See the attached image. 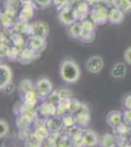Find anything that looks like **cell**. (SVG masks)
I'll list each match as a JSON object with an SVG mask.
<instances>
[{"label":"cell","mask_w":131,"mask_h":147,"mask_svg":"<svg viewBox=\"0 0 131 147\" xmlns=\"http://www.w3.org/2000/svg\"><path fill=\"white\" fill-rule=\"evenodd\" d=\"M60 76L64 82L75 84L80 78V69L73 60L67 59L60 65Z\"/></svg>","instance_id":"cell-1"},{"label":"cell","mask_w":131,"mask_h":147,"mask_svg":"<svg viewBox=\"0 0 131 147\" xmlns=\"http://www.w3.org/2000/svg\"><path fill=\"white\" fill-rule=\"evenodd\" d=\"M59 21H60L62 25L68 26V27L77 22L78 19L75 8H73L71 5H69L64 9H62L60 13H59Z\"/></svg>","instance_id":"cell-2"},{"label":"cell","mask_w":131,"mask_h":147,"mask_svg":"<svg viewBox=\"0 0 131 147\" xmlns=\"http://www.w3.org/2000/svg\"><path fill=\"white\" fill-rule=\"evenodd\" d=\"M90 20L96 26L103 25L108 21L109 12L107 11V8L102 5H98L92 9L89 14Z\"/></svg>","instance_id":"cell-3"},{"label":"cell","mask_w":131,"mask_h":147,"mask_svg":"<svg viewBox=\"0 0 131 147\" xmlns=\"http://www.w3.org/2000/svg\"><path fill=\"white\" fill-rule=\"evenodd\" d=\"M26 46L38 55L46 48V38L38 35H30L26 42Z\"/></svg>","instance_id":"cell-4"},{"label":"cell","mask_w":131,"mask_h":147,"mask_svg":"<svg viewBox=\"0 0 131 147\" xmlns=\"http://www.w3.org/2000/svg\"><path fill=\"white\" fill-rule=\"evenodd\" d=\"M34 88L36 90L37 94L39 95V98H46L53 91V85H52V82L48 79L42 78V79H39L36 82Z\"/></svg>","instance_id":"cell-5"},{"label":"cell","mask_w":131,"mask_h":147,"mask_svg":"<svg viewBox=\"0 0 131 147\" xmlns=\"http://www.w3.org/2000/svg\"><path fill=\"white\" fill-rule=\"evenodd\" d=\"M104 68V61L100 56H92L90 57L86 62V69L91 74H99Z\"/></svg>","instance_id":"cell-6"},{"label":"cell","mask_w":131,"mask_h":147,"mask_svg":"<svg viewBox=\"0 0 131 147\" xmlns=\"http://www.w3.org/2000/svg\"><path fill=\"white\" fill-rule=\"evenodd\" d=\"M46 127L50 132H62L65 125L60 116L55 115L46 119Z\"/></svg>","instance_id":"cell-7"},{"label":"cell","mask_w":131,"mask_h":147,"mask_svg":"<svg viewBox=\"0 0 131 147\" xmlns=\"http://www.w3.org/2000/svg\"><path fill=\"white\" fill-rule=\"evenodd\" d=\"M34 2H28L27 4H24L22 10H21L20 14L18 17V22L21 23H28L30 20L33 15H34Z\"/></svg>","instance_id":"cell-8"},{"label":"cell","mask_w":131,"mask_h":147,"mask_svg":"<svg viewBox=\"0 0 131 147\" xmlns=\"http://www.w3.org/2000/svg\"><path fill=\"white\" fill-rule=\"evenodd\" d=\"M32 34L33 35H38V36L44 37L46 38L49 34L50 28L47 23L43 21H36L32 25Z\"/></svg>","instance_id":"cell-9"},{"label":"cell","mask_w":131,"mask_h":147,"mask_svg":"<svg viewBox=\"0 0 131 147\" xmlns=\"http://www.w3.org/2000/svg\"><path fill=\"white\" fill-rule=\"evenodd\" d=\"M99 137L95 131L91 129H84L82 134L83 146H95L99 143Z\"/></svg>","instance_id":"cell-10"},{"label":"cell","mask_w":131,"mask_h":147,"mask_svg":"<svg viewBox=\"0 0 131 147\" xmlns=\"http://www.w3.org/2000/svg\"><path fill=\"white\" fill-rule=\"evenodd\" d=\"M38 112L42 117H46V118L52 117V116L57 115V106L49 101L43 102L39 106Z\"/></svg>","instance_id":"cell-11"},{"label":"cell","mask_w":131,"mask_h":147,"mask_svg":"<svg viewBox=\"0 0 131 147\" xmlns=\"http://www.w3.org/2000/svg\"><path fill=\"white\" fill-rule=\"evenodd\" d=\"M12 82V70L7 65H0V88Z\"/></svg>","instance_id":"cell-12"},{"label":"cell","mask_w":131,"mask_h":147,"mask_svg":"<svg viewBox=\"0 0 131 147\" xmlns=\"http://www.w3.org/2000/svg\"><path fill=\"white\" fill-rule=\"evenodd\" d=\"M124 20V12L120 10V9L114 7L113 9L109 11V17H108V21L111 24H114V25H118V24H121Z\"/></svg>","instance_id":"cell-13"},{"label":"cell","mask_w":131,"mask_h":147,"mask_svg":"<svg viewBox=\"0 0 131 147\" xmlns=\"http://www.w3.org/2000/svg\"><path fill=\"white\" fill-rule=\"evenodd\" d=\"M121 120H122V114L120 111L116 110L109 112V114L106 117L107 124L112 127H116L120 124H121Z\"/></svg>","instance_id":"cell-14"},{"label":"cell","mask_w":131,"mask_h":147,"mask_svg":"<svg viewBox=\"0 0 131 147\" xmlns=\"http://www.w3.org/2000/svg\"><path fill=\"white\" fill-rule=\"evenodd\" d=\"M77 125L81 127H86L90 123V114L88 109H82L77 114H75Z\"/></svg>","instance_id":"cell-15"},{"label":"cell","mask_w":131,"mask_h":147,"mask_svg":"<svg viewBox=\"0 0 131 147\" xmlns=\"http://www.w3.org/2000/svg\"><path fill=\"white\" fill-rule=\"evenodd\" d=\"M34 56H37V54L34 53L32 49H30L28 47L26 46L25 49L20 51V55H19L18 61L22 64H27V63L32 62L33 59H34Z\"/></svg>","instance_id":"cell-16"},{"label":"cell","mask_w":131,"mask_h":147,"mask_svg":"<svg viewBox=\"0 0 131 147\" xmlns=\"http://www.w3.org/2000/svg\"><path fill=\"white\" fill-rule=\"evenodd\" d=\"M82 32H83L82 25H81V22H79V21L73 24V25L70 26V28H69V35H70L71 38L80 39V36H81Z\"/></svg>","instance_id":"cell-17"},{"label":"cell","mask_w":131,"mask_h":147,"mask_svg":"<svg viewBox=\"0 0 131 147\" xmlns=\"http://www.w3.org/2000/svg\"><path fill=\"white\" fill-rule=\"evenodd\" d=\"M39 97V95L37 94L36 90L34 89H32V90H30V92H28L27 94H26L25 96H23V100H24V104H25L26 106H28V107H33V106L36 104L37 102V98Z\"/></svg>","instance_id":"cell-18"},{"label":"cell","mask_w":131,"mask_h":147,"mask_svg":"<svg viewBox=\"0 0 131 147\" xmlns=\"http://www.w3.org/2000/svg\"><path fill=\"white\" fill-rule=\"evenodd\" d=\"M88 5H89V4H88L87 2L82 1V2H80V3H78L77 8H75L77 14V19L80 22L85 20V19H87V16L90 14L89 10H88Z\"/></svg>","instance_id":"cell-19"},{"label":"cell","mask_w":131,"mask_h":147,"mask_svg":"<svg viewBox=\"0 0 131 147\" xmlns=\"http://www.w3.org/2000/svg\"><path fill=\"white\" fill-rule=\"evenodd\" d=\"M32 89H34L32 82H30V80H28V79H25V80H21V82L18 85V91H19V93H20V95L22 97L25 96L28 92H30V90H32Z\"/></svg>","instance_id":"cell-20"},{"label":"cell","mask_w":131,"mask_h":147,"mask_svg":"<svg viewBox=\"0 0 131 147\" xmlns=\"http://www.w3.org/2000/svg\"><path fill=\"white\" fill-rule=\"evenodd\" d=\"M111 74L116 79H121L126 75V66L123 63H116L112 69Z\"/></svg>","instance_id":"cell-21"},{"label":"cell","mask_w":131,"mask_h":147,"mask_svg":"<svg viewBox=\"0 0 131 147\" xmlns=\"http://www.w3.org/2000/svg\"><path fill=\"white\" fill-rule=\"evenodd\" d=\"M50 131L47 129L46 125H41V127H35V129L32 132V136H34L35 138L39 139V140L43 141L44 139H47V137L49 136Z\"/></svg>","instance_id":"cell-22"},{"label":"cell","mask_w":131,"mask_h":147,"mask_svg":"<svg viewBox=\"0 0 131 147\" xmlns=\"http://www.w3.org/2000/svg\"><path fill=\"white\" fill-rule=\"evenodd\" d=\"M99 145L102 147H114L116 146V139L111 134H106L100 138Z\"/></svg>","instance_id":"cell-23"},{"label":"cell","mask_w":131,"mask_h":147,"mask_svg":"<svg viewBox=\"0 0 131 147\" xmlns=\"http://www.w3.org/2000/svg\"><path fill=\"white\" fill-rule=\"evenodd\" d=\"M113 5L124 13L131 11V0H114Z\"/></svg>","instance_id":"cell-24"},{"label":"cell","mask_w":131,"mask_h":147,"mask_svg":"<svg viewBox=\"0 0 131 147\" xmlns=\"http://www.w3.org/2000/svg\"><path fill=\"white\" fill-rule=\"evenodd\" d=\"M61 138V132H50L47 137V141L50 146H58L59 140Z\"/></svg>","instance_id":"cell-25"},{"label":"cell","mask_w":131,"mask_h":147,"mask_svg":"<svg viewBox=\"0 0 131 147\" xmlns=\"http://www.w3.org/2000/svg\"><path fill=\"white\" fill-rule=\"evenodd\" d=\"M82 110V104L79 101H77V99H71L70 103V113L71 114H77L79 111Z\"/></svg>","instance_id":"cell-26"},{"label":"cell","mask_w":131,"mask_h":147,"mask_svg":"<svg viewBox=\"0 0 131 147\" xmlns=\"http://www.w3.org/2000/svg\"><path fill=\"white\" fill-rule=\"evenodd\" d=\"M63 122L65 127H71L73 125H77V120H75V116L73 115H65L63 116Z\"/></svg>","instance_id":"cell-27"},{"label":"cell","mask_w":131,"mask_h":147,"mask_svg":"<svg viewBox=\"0 0 131 147\" xmlns=\"http://www.w3.org/2000/svg\"><path fill=\"white\" fill-rule=\"evenodd\" d=\"M48 101L55 104L56 106L58 105V104L62 101L61 96H60V94H59V91L58 90L52 91L51 93H50V95L48 96Z\"/></svg>","instance_id":"cell-28"},{"label":"cell","mask_w":131,"mask_h":147,"mask_svg":"<svg viewBox=\"0 0 131 147\" xmlns=\"http://www.w3.org/2000/svg\"><path fill=\"white\" fill-rule=\"evenodd\" d=\"M9 132V125L4 119L0 120V137H5Z\"/></svg>","instance_id":"cell-29"},{"label":"cell","mask_w":131,"mask_h":147,"mask_svg":"<svg viewBox=\"0 0 131 147\" xmlns=\"http://www.w3.org/2000/svg\"><path fill=\"white\" fill-rule=\"evenodd\" d=\"M95 34L94 32H83L81 36H80V40L82 42H92L94 40Z\"/></svg>","instance_id":"cell-30"},{"label":"cell","mask_w":131,"mask_h":147,"mask_svg":"<svg viewBox=\"0 0 131 147\" xmlns=\"http://www.w3.org/2000/svg\"><path fill=\"white\" fill-rule=\"evenodd\" d=\"M55 6L59 11H61L62 9H64L65 7L71 5V0H53Z\"/></svg>","instance_id":"cell-31"},{"label":"cell","mask_w":131,"mask_h":147,"mask_svg":"<svg viewBox=\"0 0 131 147\" xmlns=\"http://www.w3.org/2000/svg\"><path fill=\"white\" fill-rule=\"evenodd\" d=\"M59 91V94L61 96V99L64 100V99H71L73 98V92L69 89H60Z\"/></svg>","instance_id":"cell-32"},{"label":"cell","mask_w":131,"mask_h":147,"mask_svg":"<svg viewBox=\"0 0 131 147\" xmlns=\"http://www.w3.org/2000/svg\"><path fill=\"white\" fill-rule=\"evenodd\" d=\"M12 41H13V43L15 44L17 47H20L21 45H23L24 44V39L22 38V36H21L20 34H14L13 36L11 37Z\"/></svg>","instance_id":"cell-33"},{"label":"cell","mask_w":131,"mask_h":147,"mask_svg":"<svg viewBox=\"0 0 131 147\" xmlns=\"http://www.w3.org/2000/svg\"><path fill=\"white\" fill-rule=\"evenodd\" d=\"M52 2H53V0H34L35 5L41 7V8H46V7L50 6Z\"/></svg>","instance_id":"cell-34"},{"label":"cell","mask_w":131,"mask_h":147,"mask_svg":"<svg viewBox=\"0 0 131 147\" xmlns=\"http://www.w3.org/2000/svg\"><path fill=\"white\" fill-rule=\"evenodd\" d=\"M123 58H124V61L128 65H131V46L127 47L124 51V54H123Z\"/></svg>","instance_id":"cell-35"},{"label":"cell","mask_w":131,"mask_h":147,"mask_svg":"<svg viewBox=\"0 0 131 147\" xmlns=\"http://www.w3.org/2000/svg\"><path fill=\"white\" fill-rule=\"evenodd\" d=\"M14 90H15V85L12 84V82H10V84H8L7 85H5L3 88H1V91H3L4 93H6V94H10Z\"/></svg>","instance_id":"cell-36"},{"label":"cell","mask_w":131,"mask_h":147,"mask_svg":"<svg viewBox=\"0 0 131 147\" xmlns=\"http://www.w3.org/2000/svg\"><path fill=\"white\" fill-rule=\"evenodd\" d=\"M124 106L126 109H128V110H131V94L129 95H127L125 97L124 99Z\"/></svg>","instance_id":"cell-37"},{"label":"cell","mask_w":131,"mask_h":147,"mask_svg":"<svg viewBox=\"0 0 131 147\" xmlns=\"http://www.w3.org/2000/svg\"><path fill=\"white\" fill-rule=\"evenodd\" d=\"M100 0H86V2L89 5H92V4H95V3H97V2H99Z\"/></svg>","instance_id":"cell-38"},{"label":"cell","mask_w":131,"mask_h":147,"mask_svg":"<svg viewBox=\"0 0 131 147\" xmlns=\"http://www.w3.org/2000/svg\"><path fill=\"white\" fill-rule=\"evenodd\" d=\"M129 122H130V123H131V120H130V121H129Z\"/></svg>","instance_id":"cell-39"}]
</instances>
